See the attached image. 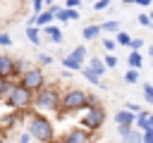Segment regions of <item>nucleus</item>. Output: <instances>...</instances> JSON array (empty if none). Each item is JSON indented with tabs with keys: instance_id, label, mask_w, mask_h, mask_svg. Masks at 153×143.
Wrapping results in <instances>:
<instances>
[{
	"instance_id": "nucleus-1",
	"label": "nucleus",
	"mask_w": 153,
	"mask_h": 143,
	"mask_svg": "<svg viewBox=\"0 0 153 143\" xmlns=\"http://www.w3.org/2000/svg\"><path fill=\"white\" fill-rule=\"evenodd\" d=\"M26 131H29L36 141H41V143H53V141H55V126H53V122H50L48 117L38 114V112L29 114V119H26Z\"/></svg>"
},
{
	"instance_id": "nucleus-2",
	"label": "nucleus",
	"mask_w": 153,
	"mask_h": 143,
	"mask_svg": "<svg viewBox=\"0 0 153 143\" xmlns=\"http://www.w3.org/2000/svg\"><path fill=\"white\" fill-rule=\"evenodd\" d=\"M33 105H36V110H43V112H60L62 93L57 91V86H43L41 91H36Z\"/></svg>"
},
{
	"instance_id": "nucleus-3",
	"label": "nucleus",
	"mask_w": 153,
	"mask_h": 143,
	"mask_svg": "<svg viewBox=\"0 0 153 143\" xmlns=\"http://www.w3.org/2000/svg\"><path fill=\"white\" fill-rule=\"evenodd\" d=\"M86 105H88V93L81 91V88H69L67 93H62L60 114H65V112H76V110H86Z\"/></svg>"
},
{
	"instance_id": "nucleus-4",
	"label": "nucleus",
	"mask_w": 153,
	"mask_h": 143,
	"mask_svg": "<svg viewBox=\"0 0 153 143\" xmlns=\"http://www.w3.org/2000/svg\"><path fill=\"white\" fill-rule=\"evenodd\" d=\"M33 91L31 88H26V86H22V83H17L14 88H12V93L7 95V105L10 107H14V110H26V107H31L33 105Z\"/></svg>"
},
{
	"instance_id": "nucleus-5",
	"label": "nucleus",
	"mask_w": 153,
	"mask_h": 143,
	"mask_svg": "<svg viewBox=\"0 0 153 143\" xmlns=\"http://www.w3.org/2000/svg\"><path fill=\"white\" fill-rule=\"evenodd\" d=\"M43 81H45V76H43L41 67H31V69H26V72L19 76V83H22V86H26V88H31L33 93L43 88Z\"/></svg>"
},
{
	"instance_id": "nucleus-6",
	"label": "nucleus",
	"mask_w": 153,
	"mask_h": 143,
	"mask_svg": "<svg viewBox=\"0 0 153 143\" xmlns=\"http://www.w3.org/2000/svg\"><path fill=\"white\" fill-rule=\"evenodd\" d=\"M81 122H84V126H86V129L98 131V129L103 126V122H105V110L100 107V102H98V105H93V107H86V117H84Z\"/></svg>"
},
{
	"instance_id": "nucleus-7",
	"label": "nucleus",
	"mask_w": 153,
	"mask_h": 143,
	"mask_svg": "<svg viewBox=\"0 0 153 143\" xmlns=\"http://www.w3.org/2000/svg\"><path fill=\"white\" fill-rule=\"evenodd\" d=\"M84 60H86V48H84V45H76V48L62 60V64H65L67 69H72V72H81Z\"/></svg>"
},
{
	"instance_id": "nucleus-8",
	"label": "nucleus",
	"mask_w": 153,
	"mask_h": 143,
	"mask_svg": "<svg viewBox=\"0 0 153 143\" xmlns=\"http://www.w3.org/2000/svg\"><path fill=\"white\" fill-rule=\"evenodd\" d=\"M91 141V129H69L62 136V143H88Z\"/></svg>"
},
{
	"instance_id": "nucleus-9",
	"label": "nucleus",
	"mask_w": 153,
	"mask_h": 143,
	"mask_svg": "<svg viewBox=\"0 0 153 143\" xmlns=\"http://www.w3.org/2000/svg\"><path fill=\"white\" fill-rule=\"evenodd\" d=\"M14 57H10V55H0V74L2 76H7V79H12V72H14Z\"/></svg>"
},
{
	"instance_id": "nucleus-10",
	"label": "nucleus",
	"mask_w": 153,
	"mask_h": 143,
	"mask_svg": "<svg viewBox=\"0 0 153 143\" xmlns=\"http://www.w3.org/2000/svg\"><path fill=\"white\" fill-rule=\"evenodd\" d=\"M43 36H45V38H50L55 45H60V43H62V38H65V36H62V31H60V26H53V24L43 26Z\"/></svg>"
},
{
	"instance_id": "nucleus-11",
	"label": "nucleus",
	"mask_w": 153,
	"mask_h": 143,
	"mask_svg": "<svg viewBox=\"0 0 153 143\" xmlns=\"http://www.w3.org/2000/svg\"><path fill=\"white\" fill-rule=\"evenodd\" d=\"M134 114H136V112H131L129 107H122V110L115 114V122H117V124H134V122H136Z\"/></svg>"
},
{
	"instance_id": "nucleus-12",
	"label": "nucleus",
	"mask_w": 153,
	"mask_h": 143,
	"mask_svg": "<svg viewBox=\"0 0 153 143\" xmlns=\"http://www.w3.org/2000/svg\"><path fill=\"white\" fill-rule=\"evenodd\" d=\"M122 143H143V131L134 126L129 133H124V136H122Z\"/></svg>"
},
{
	"instance_id": "nucleus-13",
	"label": "nucleus",
	"mask_w": 153,
	"mask_h": 143,
	"mask_svg": "<svg viewBox=\"0 0 153 143\" xmlns=\"http://www.w3.org/2000/svg\"><path fill=\"white\" fill-rule=\"evenodd\" d=\"M53 19H55V12L53 10H43L41 14H36V26H48Z\"/></svg>"
},
{
	"instance_id": "nucleus-14",
	"label": "nucleus",
	"mask_w": 153,
	"mask_h": 143,
	"mask_svg": "<svg viewBox=\"0 0 153 143\" xmlns=\"http://www.w3.org/2000/svg\"><path fill=\"white\" fill-rule=\"evenodd\" d=\"M100 33H103V24H91V26L84 29V38H86V41H93V38H98Z\"/></svg>"
},
{
	"instance_id": "nucleus-15",
	"label": "nucleus",
	"mask_w": 153,
	"mask_h": 143,
	"mask_svg": "<svg viewBox=\"0 0 153 143\" xmlns=\"http://www.w3.org/2000/svg\"><path fill=\"white\" fill-rule=\"evenodd\" d=\"M14 86H17L14 81H10L7 76H2V74H0V98H7V95L12 93V88H14Z\"/></svg>"
},
{
	"instance_id": "nucleus-16",
	"label": "nucleus",
	"mask_w": 153,
	"mask_h": 143,
	"mask_svg": "<svg viewBox=\"0 0 153 143\" xmlns=\"http://www.w3.org/2000/svg\"><path fill=\"white\" fill-rule=\"evenodd\" d=\"M26 36H29V41H31L33 45H38V43H43V41H41V36H43V31H38V26H33V24H29V26H26Z\"/></svg>"
},
{
	"instance_id": "nucleus-17",
	"label": "nucleus",
	"mask_w": 153,
	"mask_h": 143,
	"mask_svg": "<svg viewBox=\"0 0 153 143\" xmlns=\"http://www.w3.org/2000/svg\"><path fill=\"white\" fill-rule=\"evenodd\" d=\"M81 74H84L86 81H91V83H96V86L100 83V74H98L93 67H81Z\"/></svg>"
},
{
	"instance_id": "nucleus-18",
	"label": "nucleus",
	"mask_w": 153,
	"mask_h": 143,
	"mask_svg": "<svg viewBox=\"0 0 153 143\" xmlns=\"http://www.w3.org/2000/svg\"><path fill=\"white\" fill-rule=\"evenodd\" d=\"M127 62H129V67H134V69H141V62H143V57H141V52H139V50H131V52H129V57H127Z\"/></svg>"
},
{
	"instance_id": "nucleus-19",
	"label": "nucleus",
	"mask_w": 153,
	"mask_h": 143,
	"mask_svg": "<svg viewBox=\"0 0 153 143\" xmlns=\"http://www.w3.org/2000/svg\"><path fill=\"white\" fill-rule=\"evenodd\" d=\"M19 112H22V110H17V112H10V114H5V117L0 119V126H2V129H10V126H12V124H14L17 119H19Z\"/></svg>"
},
{
	"instance_id": "nucleus-20",
	"label": "nucleus",
	"mask_w": 153,
	"mask_h": 143,
	"mask_svg": "<svg viewBox=\"0 0 153 143\" xmlns=\"http://www.w3.org/2000/svg\"><path fill=\"white\" fill-rule=\"evenodd\" d=\"M88 67H93V69H96V72H98L100 76H103V74L108 72V64H105V60H100V57H93V60L88 62Z\"/></svg>"
},
{
	"instance_id": "nucleus-21",
	"label": "nucleus",
	"mask_w": 153,
	"mask_h": 143,
	"mask_svg": "<svg viewBox=\"0 0 153 143\" xmlns=\"http://www.w3.org/2000/svg\"><path fill=\"white\" fill-rule=\"evenodd\" d=\"M134 126H136V129H141V131H146V129H148V112H139V117H136Z\"/></svg>"
},
{
	"instance_id": "nucleus-22",
	"label": "nucleus",
	"mask_w": 153,
	"mask_h": 143,
	"mask_svg": "<svg viewBox=\"0 0 153 143\" xmlns=\"http://www.w3.org/2000/svg\"><path fill=\"white\" fill-rule=\"evenodd\" d=\"M115 41H117L120 45H127V48H129V43H131V36H129V33H124V31H117V33H115Z\"/></svg>"
},
{
	"instance_id": "nucleus-23",
	"label": "nucleus",
	"mask_w": 153,
	"mask_h": 143,
	"mask_svg": "<svg viewBox=\"0 0 153 143\" xmlns=\"http://www.w3.org/2000/svg\"><path fill=\"white\" fill-rule=\"evenodd\" d=\"M136 81H139V69L129 67V72L124 74V83H136Z\"/></svg>"
},
{
	"instance_id": "nucleus-24",
	"label": "nucleus",
	"mask_w": 153,
	"mask_h": 143,
	"mask_svg": "<svg viewBox=\"0 0 153 143\" xmlns=\"http://www.w3.org/2000/svg\"><path fill=\"white\" fill-rule=\"evenodd\" d=\"M103 31L117 33V31H120V21H115V19H110V21H103Z\"/></svg>"
},
{
	"instance_id": "nucleus-25",
	"label": "nucleus",
	"mask_w": 153,
	"mask_h": 143,
	"mask_svg": "<svg viewBox=\"0 0 153 143\" xmlns=\"http://www.w3.org/2000/svg\"><path fill=\"white\" fill-rule=\"evenodd\" d=\"M53 60H55V57H53V55H48V52H41V55H38V64H41V67L53 64Z\"/></svg>"
},
{
	"instance_id": "nucleus-26",
	"label": "nucleus",
	"mask_w": 153,
	"mask_h": 143,
	"mask_svg": "<svg viewBox=\"0 0 153 143\" xmlns=\"http://www.w3.org/2000/svg\"><path fill=\"white\" fill-rule=\"evenodd\" d=\"M24 72H26L24 62H22V60H17V62H14V72H12V79H14V76H22Z\"/></svg>"
},
{
	"instance_id": "nucleus-27",
	"label": "nucleus",
	"mask_w": 153,
	"mask_h": 143,
	"mask_svg": "<svg viewBox=\"0 0 153 143\" xmlns=\"http://www.w3.org/2000/svg\"><path fill=\"white\" fill-rule=\"evenodd\" d=\"M110 2H112V0H96V2H93V10H96V12H103V10L110 7Z\"/></svg>"
},
{
	"instance_id": "nucleus-28",
	"label": "nucleus",
	"mask_w": 153,
	"mask_h": 143,
	"mask_svg": "<svg viewBox=\"0 0 153 143\" xmlns=\"http://www.w3.org/2000/svg\"><path fill=\"white\" fill-rule=\"evenodd\" d=\"M143 98L146 102H153V83H143Z\"/></svg>"
},
{
	"instance_id": "nucleus-29",
	"label": "nucleus",
	"mask_w": 153,
	"mask_h": 143,
	"mask_svg": "<svg viewBox=\"0 0 153 143\" xmlns=\"http://www.w3.org/2000/svg\"><path fill=\"white\" fill-rule=\"evenodd\" d=\"M136 21H139L141 26H153V19H151V14H139V17H136Z\"/></svg>"
},
{
	"instance_id": "nucleus-30",
	"label": "nucleus",
	"mask_w": 153,
	"mask_h": 143,
	"mask_svg": "<svg viewBox=\"0 0 153 143\" xmlns=\"http://www.w3.org/2000/svg\"><path fill=\"white\" fill-rule=\"evenodd\" d=\"M43 5H45V0H31V7H33V14H41V12H43Z\"/></svg>"
},
{
	"instance_id": "nucleus-31",
	"label": "nucleus",
	"mask_w": 153,
	"mask_h": 143,
	"mask_svg": "<svg viewBox=\"0 0 153 143\" xmlns=\"http://www.w3.org/2000/svg\"><path fill=\"white\" fill-rule=\"evenodd\" d=\"M131 129H134V124H117V133H120V136H124V133H129Z\"/></svg>"
},
{
	"instance_id": "nucleus-32",
	"label": "nucleus",
	"mask_w": 153,
	"mask_h": 143,
	"mask_svg": "<svg viewBox=\"0 0 153 143\" xmlns=\"http://www.w3.org/2000/svg\"><path fill=\"white\" fill-rule=\"evenodd\" d=\"M129 48H131V50H141V48H143V38H131Z\"/></svg>"
},
{
	"instance_id": "nucleus-33",
	"label": "nucleus",
	"mask_w": 153,
	"mask_h": 143,
	"mask_svg": "<svg viewBox=\"0 0 153 143\" xmlns=\"http://www.w3.org/2000/svg\"><path fill=\"white\" fill-rule=\"evenodd\" d=\"M103 45H105V50H115V45H117V41H112V38H103Z\"/></svg>"
},
{
	"instance_id": "nucleus-34",
	"label": "nucleus",
	"mask_w": 153,
	"mask_h": 143,
	"mask_svg": "<svg viewBox=\"0 0 153 143\" xmlns=\"http://www.w3.org/2000/svg\"><path fill=\"white\" fill-rule=\"evenodd\" d=\"M143 143H153V126H148L143 131Z\"/></svg>"
},
{
	"instance_id": "nucleus-35",
	"label": "nucleus",
	"mask_w": 153,
	"mask_h": 143,
	"mask_svg": "<svg viewBox=\"0 0 153 143\" xmlns=\"http://www.w3.org/2000/svg\"><path fill=\"white\" fill-rule=\"evenodd\" d=\"M105 64H108V69L117 67V57H115V55H108V57H105Z\"/></svg>"
},
{
	"instance_id": "nucleus-36",
	"label": "nucleus",
	"mask_w": 153,
	"mask_h": 143,
	"mask_svg": "<svg viewBox=\"0 0 153 143\" xmlns=\"http://www.w3.org/2000/svg\"><path fill=\"white\" fill-rule=\"evenodd\" d=\"M79 5H81V0H67L65 2V7H69V10H79Z\"/></svg>"
},
{
	"instance_id": "nucleus-37",
	"label": "nucleus",
	"mask_w": 153,
	"mask_h": 143,
	"mask_svg": "<svg viewBox=\"0 0 153 143\" xmlns=\"http://www.w3.org/2000/svg\"><path fill=\"white\" fill-rule=\"evenodd\" d=\"M10 43H12V38L7 33H0V45H10Z\"/></svg>"
},
{
	"instance_id": "nucleus-38",
	"label": "nucleus",
	"mask_w": 153,
	"mask_h": 143,
	"mask_svg": "<svg viewBox=\"0 0 153 143\" xmlns=\"http://www.w3.org/2000/svg\"><path fill=\"white\" fill-rule=\"evenodd\" d=\"M93 105H98V98H96L93 93H88V105H86V107H93Z\"/></svg>"
},
{
	"instance_id": "nucleus-39",
	"label": "nucleus",
	"mask_w": 153,
	"mask_h": 143,
	"mask_svg": "<svg viewBox=\"0 0 153 143\" xmlns=\"http://www.w3.org/2000/svg\"><path fill=\"white\" fill-rule=\"evenodd\" d=\"M31 138H33V136H31V133L26 131V133H22V136H19V143H29Z\"/></svg>"
},
{
	"instance_id": "nucleus-40",
	"label": "nucleus",
	"mask_w": 153,
	"mask_h": 143,
	"mask_svg": "<svg viewBox=\"0 0 153 143\" xmlns=\"http://www.w3.org/2000/svg\"><path fill=\"white\" fill-rule=\"evenodd\" d=\"M127 107H129V110H131V112H136V114H139V112H141V107H139V105H136V102H127Z\"/></svg>"
},
{
	"instance_id": "nucleus-41",
	"label": "nucleus",
	"mask_w": 153,
	"mask_h": 143,
	"mask_svg": "<svg viewBox=\"0 0 153 143\" xmlns=\"http://www.w3.org/2000/svg\"><path fill=\"white\" fill-rule=\"evenodd\" d=\"M139 5L141 7H148V5H153V0H139Z\"/></svg>"
},
{
	"instance_id": "nucleus-42",
	"label": "nucleus",
	"mask_w": 153,
	"mask_h": 143,
	"mask_svg": "<svg viewBox=\"0 0 153 143\" xmlns=\"http://www.w3.org/2000/svg\"><path fill=\"white\" fill-rule=\"evenodd\" d=\"M122 2H124V5H131V2H134V5H139V0H122Z\"/></svg>"
},
{
	"instance_id": "nucleus-43",
	"label": "nucleus",
	"mask_w": 153,
	"mask_h": 143,
	"mask_svg": "<svg viewBox=\"0 0 153 143\" xmlns=\"http://www.w3.org/2000/svg\"><path fill=\"white\" fill-rule=\"evenodd\" d=\"M148 126H153V114L148 112Z\"/></svg>"
},
{
	"instance_id": "nucleus-44",
	"label": "nucleus",
	"mask_w": 153,
	"mask_h": 143,
	"mask_svg": "<svg viewBox=\"0 0 153 143\" xmlns=\"http://www.w3.org/2000/svg\"><path fill=\"white\" fill-rule=\"evenodd\" d=\"M0 143H5V136H2V131H0Z\"/></svg>"
},
{
	"instance_id": "nucleus-45",
	"label": "nucleus",
	"mask_w": 153,
	"mask_h": 143,
	"mask_svg": "<svg viewBox=\"0 0 153 143\" xmlns=\"http://www.w3.org/2000/svg\"><path fill=\"white\" fill-rule=\"evenodd\" d=\"M148 52H151V57H153V45H151V48H148Z\"/></svg>"
},
{
	"instance_id": "nucleus-46",
	"label": "nucleus",
	"mask_w": 153,
	"mask_h": 143,
	"mask_svg": "<svg viewBox=\"0 0 153 143\" xmlns=\"http://www.w3.org/2000/svg\"><path fill=\"white\" fill-rule=\"evenodd\" d=\"M151 19H153V10H151Z\"/></svg>"
},
{
	"instance_id": "nucleus-47",
	"label": "nucleus",
	"mask_w": 153,
	"mask_h": 143,
	"mask_svg": "<svg viewBox=\"0 0 153 143\" xmlns=\"http://www.w3.org/2000/svg\"><path fill=\"white\" fill-rule=\"evenodd\" d=\"M17 2H24V0H17Z\"/></svg>"
},
{
	"instance_id": "nucleus-48",
	"label": "nucleus",
	"mask_w": 153,
	"mask_h": 143,
	"mask_svg": "<svg viewBox=\"0 0 153 143\" xmlns=\"http://www.w3.org/2000/svg\"><path fill=\"white\" fill-rule=\"evenodd\" d=\"M93 2H96V0H93Z\"/></svg>"
},
{
	"instance_id": "nucleus-49",
	"label": "nucleus",
	"mask_w": 153,
	"mask_h": 143,
	"mask_svg": "<svg viewBox=\"0 0 153 143\" xmlns=\"http://www.w3.org/2000/svg\"><path fill=\"white\" fill-rule=\"evenodd\" d=\"M60 143H62V141H60Z\"/></svg>"
}]
</instances>
